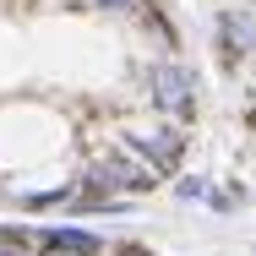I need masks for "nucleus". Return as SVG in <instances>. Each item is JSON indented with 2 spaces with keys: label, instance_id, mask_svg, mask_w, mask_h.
Masks as SVG:
<instances>
[{
  "label": "nucleus",
  "instance_id": "9d476101",
  "mask_svg": "<svg viewBox=\"0 0 256 256\" xmlns=\"http://www.w3.org/2000/svg\"><path fill=\"white\" fill-rule=\"evenodd\" d=\"M38 256H76V251H38Z\"/></svg>",
  "mask_w": 256,
  "mask_h": 256
},
{
  "label": "nucleus",
  "instance_id": "f257e3e1",
  "mask_svg": "<svg viewBox=\"0 0 256 256\" xmlns=\"http://www.w3.org/2000/svg\"><path fill=\"white\" fill-rule=\"evenodd\" d=\"M158 186V174L142 164L136 153H126V148H109V153H93L82 169H76V180H71V218L82 212L88 202H104V196H148Z\"/></svg>",
  "mask_w": 256,
  "mask_h": 256
},
{
  "label": "nucleus",
  "instance_id": "423d86ee",
  "mask_svg": "<svg viewBox=\"0 0 256 256\" xmlns=\"http://www.w3.org/2000/svg\"><path fill=\"white\" fill-rule=\"evenodd\" d=\"M66 202H71V180L66 186H50V191H22L16 196L22 212H50V207H66Z\"/></svg>",
  "mask_w": 256,
  "mask_h": 256
},
{
  "label": "nucleus",
  "instance_id": "9b49d317",
  "mask_svg": "<svg viewBox=\"0 0 256 256\" xmlns=\"http://www.w3.org/2000/svg\"><path fill=\"white\" fill-rule=\"evenodd\" d=\"M0 202H6V186H0Z\"/></svg>",
  "mask_w": 256,
  "mask_h": 256
},
{
  "label": "nucleus",
  "instance_id": "20e7f679",
  "mask_svg": "<svg viewBox=\"0 0 256 256\" xmlns=\"http://www.w3.org/2000/svg\"><path fill=\"white\" fill-rule=\"evenodd\" d=\"M212 50L229 71L256 60V6H224L212 16Z\"/></svg>",
  "mask_w": 256,
  "mask_h": 256
},
{
  "label": "nucleus",
  "instance_id": "7ed1b4c3",
  "mask_svg": "<svg viewBox=\"0 0 256 256\" xmlns=\"http://www.w3.org/2000/svg\"><path fill=\"white\" fill-rule=\"evenodd\" d=\"M120 148L136 153L158 180H164V174H180V164H186V153H191V136H186V126L164 120V126H148V131H126Z\"/></svg>",
  "mask_w": 256,
  "mask_h": 256
},
{
  "label": "nucleus",
  "instance_id": "1a4fd4ad",
  "mask_svg": "<svg viewBox=\"0 0 256 256\" xmlns=\"http://www.w3.org/2000/svg\"><path fill=\"white\" fill-rule=\"evenodd\" d=\"M246 114H251V126H256V82H251V109H246Z\"/></svg>",
  "mask_w": 256,
  "mask_h": 256
},
{
  "label": "nucleus",
  "instance_id": "0eeeda50",
  "mask_svg": "<svg viewBox=\"0 0 256 256\" xmlns=\"http://www.w3.org/2000/svg\"><path fill=\"white\" fill-rule=\"evenodd\" d=\"M207 191H212V180H202V174H180L174 180V196L180 202H207Z\"/></svg>",
  "mask_w": 256,
  "mask_h": 256
},
{
  "label": "nucleus",
  "instance_id": "39448f33",
  "mask_svg": "<svg viewBox=\"0 0 256 256\" xmlns=\"http://www.w3.org/2000/svg\"><path fill=\"white\" fill-rule=\"evenodd\" d=\"M38 251L98 256V251H104V234H93V229H76V224H54V229H38Z\"/></svg>",
  "mask_w": 256,
  "mask_h": 256
},
{
  "label": "nucleus",
  "instance_id": "f03ea898",
  "mask_svg": "<svg viewBox=\"0 0 256 256\" xmlns=\"http://www.w3.org/2000/svg\"><path fill=\"white\" fill-rule=\"evenodd\" d=\"M196 88H202V76L186 66V60H153L148 66V98L164 120H174V126H186L191 114H196Z\"/></svg>",
  "mask_w": 256,
  "mask_h": 256
},
{
  "label": "nucleus",
  "instance_id": "6e6552de",
  "mask_svg": "<svg viewBox=\"0 0 256 256\" xmlns=\"http://www.w3.org/2000/svg\"><path fill=\"white\" fill-rule=\"evenodd\" d=\"M98 11H109V16H136V11H153V0H93Z\"/></svg>",
  "mask_w": 256,
  "mask_h": 256
}]
</instances>
